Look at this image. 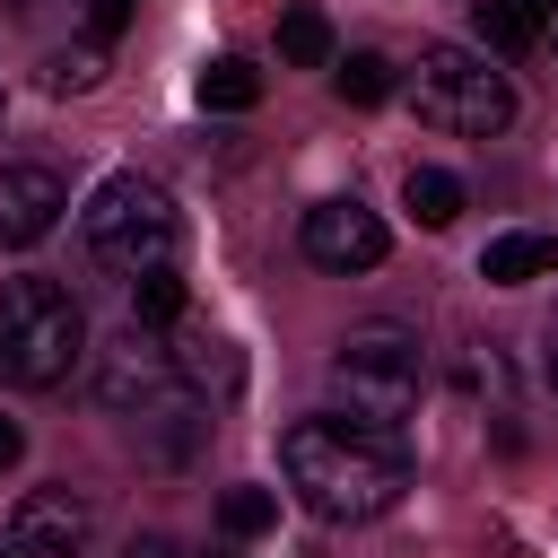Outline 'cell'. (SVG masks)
Wrapping results in <instances>:
<instances>
[{
  "mask_svg": "<svg viewBox=\"0 0 558 558\" xmlns=\"http://www.w3.org/2000/svg\"><path fill=\"white\" fill-rule=\"evenodd\" d=\"M78 235H87V262H96V270L148 279V270H174L183 218H174L166 183H148V174H105L96 201L78 209Z\"/></svg>",
  "mask_w": 558,
  "mask_h": 558,
  "instance_id": "cell-2",
  "label": "cell"
},
{
  "mask_svg": "<svg viewBox=\"0 0 558 558\" xmlns=\"http://www.w3.org/2000/svg\"><path fill=\"white\" fill-rule=\"evenodd\" d=\"M122 558H183V541H166V532H140Z\"/></svg>",
  "mask_w": 558,
  "mask_h": 558,
  "instance_id": "cell-22",
  "label": "cell"
},
{
  "mask_svg": "<svg viewBox=\"0 0 558 558\" xmlns=\"http://www.w3.org/2000/svg\"><path fill=\"white\" fill-rule=\"evenodd\" d=\"M462 392H497V401H506V357H497V349H471V357H462Z\"/></svg>",
  "mask_w": 558,
  "mask_h": 558,
  "instance_id": "cell-20",
  "label": "cell"
},
{
  "mask_svg": "<svg viewBox=\"0 0 558 558\" xmlns=\"http://www.w3.org/2000/svg\"><path fill=\"white\" fill-rule=\"evenodd\" d=\"M401 209H410L418 227H453V218H462V174H445V166H410V174H401Z\"/></svg>",
  "mask_w": 558,
  "mask_h": 558,
  "instance_id": "cell-12",
  "label": "cell"
},
{
  "mask_svg": "<svg viewBox=\"0 0 558 558\" xmlns=\"http://www.w3.org/2000/svg\"><path fill=\"white\" fill-rule=\"evenodd\" d=\"M174 366H183V392H235V375H244L218 331H183L174 340Z\"/></svg>",
  "mask_w": 558,
  "mask_h": 558,
  "instance_id": "cell-13",
  "label": "cell"
},
{
  "mask_svg": "<svg viewBox=\"0 0 558 558\" xmlns=\"http://www.w3.org/2000/svg\"><path fill=\"white\" fill-rule=\"evenodd\" d=\"M410 96H418V122H436L453 140H497L514 122L506 70H488V52H462V44H427L410 70Z\"/></svg>",
  "mask_w": 558,
  "mask_h": 558,
  "instance_id": "cell-5",
  "label": "cell"
},
{
  "mask_svg": "<svg viewBox=\"0 0 558 558\" xmlns=\"http://www.w3.org/2000/svg\"><path fill=\"white\" fill-rule=\"evenodd\" d=\"M131 9H140V0H87V35H96V44H113V35L131 26Z\"/></svg>",
  "mask_w": 558,
  "mask_h": 558,
  "instance_id": "cell-21",
  "label": "cell"
},
{
  "mask_svg": "<svg viewBox=\"0 0 558 558\" xmlns=\"http://www.w3.org/2000/svg\"><path fill=\"white\" fill-rule=\"evenodd\" d=\"M61 209H70V192H61L52 166H0V253L44 244L61 227Z\"/></svg>",
  "mask_w": 558,
  "mask_h": 558,
  "instance_id": "cell-9",
  "label": "cell"
},
{
  "mask_svg": "<svg viewBox=\"0 0 558 558\" xmlns=\"http://www.w3.org/2000/svg\"><path fill=\"white\" fill-rule=\"evenodd\" d=\"M201 105H209V113H244V105H262V70L235 61V52L209 61V70H201Z\"/></svg>",
  "mask_w": 558,
  "mask_h": 558,
  "instance_id": "cell-14",
  "label": "cell"
},
{
  "mask_svg": "<svg viewBox=\"0 0 558 558\" xmlns=\"http://www.w3.org/2000/svg\"><path fill=\"white\" fill-rule=\"evenodd\" d=\"M87 357V314L61 279H9L0 288V384L44 392Z\"/></svg>",
  "mask_w": 558,
  "mask_h": 558,
  "instance_id": "cell-4",
  "label": "cell"
},
{
  "mask_svg": "<svg viewBox=\"0 0 558 558\" xmlns=\"http://www.w3.org/2000/svg\"><path fill=\"white\" fill-rule=\"evenodd\" d=\"M384 253H392V235H384V218L357 192L305 209V262H323V270H375Z\"/></svg>",
  "mask_w": 558,
  "mask_h": 558,
  "instance_id": "cell-8",
  "label": "cell"
},
{
  "mask_svg": "<svg viewBox=\"0 0 558 558\" xmlns=\"http://www.w3.org/2000/svg\"><path fill=\"white\" fill-rule=\"evenodd\" d=\"M331 392L349 401L357 427L392 436V427L418 410V392H427V340H418L410 323H357V331L331 349Z\"/></svg>",
  "mask_w": 558,
  "mask_h": 558,
  "instance_id": "cell-3",
  "label": "cell"
},
{
  "mask_svg": "<svg viewBox=\"0 0 558 558\" xmlns=\"http://www.w3.org/2000/svg\"><path fill=\"white\" fill-rule=\"evenodd\" d=\"M218 523H227L235 541H253V532L279 523V497H270V488H227V497H218Z\"/></svg>",
  "mask_w": 558,
  "mask_h": 558,
  "instance_id": "cell-18",
  "label": "cell"
},
{
  "mask_svg": "<svg viewBox=\"0 0 558 558\" xmlns=\"http://www.w3.org/2000/svg\"><path fill=\"white\" fill-rule=\"evenodd\" d=\"M183 279L174 270H148V279H131V323H148V331H166V323H183Z\"/></svg>",
  "mask_w": 558,
  "mask_h": 558,
  "instance_id": "cell-16",
  "label": "cell"
},
{
  "mask_svg": "<svg viewBox=\"0 0 558 558\" xmlns=\"http://www.w3.org/2000/svg\"><path fill=\"white\" fill-rule=\"evenodd\" d=\"M541 366H549V384H558V314L541 323Z\"/></svg>",
  "mask_w": 558,
  "mask_h": 558,
  "instance_id": "cell-24",
  "label": "cell"
},
{
  "mask_svg": "<svg viewBox=\"0 0 558 558\" xmlns=\"http://www.w3.org/2000/svg\"><path fill=\"white\" fill-rule=\"evenodd\" d=\"M331 87H340V105H384V96H392V61H384V52H349V61L331 70Z\"/></svg>",
  "mask_w": 558,
  "mask_h": 558,
  "instance_id": "cell-17",
  "label": "cell"
},
{
  "mask_svg": "<svg viewBox=\"0 0 558 558\" xmlns=\"http://www.w3.org/2000/svg\"><path fill=\"white\" fill-rule=\"evenodd\" d=\"M96 541V506L78 488H26L17 514H9V558H87Z\"/></svg>",
  "mask_w": 558,
  "mask_h": 558,
  "instance_id": "cell-7",
  "label": "cell"
},
{
  "mask_svg": "<svg viewBox=\"0 0 558 558\" xmlns=\"http://www.w3.org/2000/svg\"><path fill=\"white\" fill-rule=\"evenodd\" d=\"M183 392V366H174V340L148 331V323H122L105 349H96V401L105 410H166Z\"/></svg>",
  "mask_w": 558,
  "mask_h": 558,
  "instance_id": "cell-6",
  "label": "cell"
},
{
  "mask_svg": "<svg viewBox=\"0 0 558 558\" xmlns=\"http://www.w3.org/2000/svg\"><path fill=\"white\" fill-rule=\"evenodd\" d=\"M549 270H558V235H541V227L488 235V253H480V279L488 288H523V279H549Z\"/></svg>",
  "mask_w": 558,
  "mask_h": 558,
  "instance_id": "cell-10",
  "label": "cell"
},
{
  "mask_svg": "<svg viewBox=\"0 0 558 558\" xmlns=\"http://www.w3.org/2000/svg\"><path fill=\"white\" fill-rule=\"evenodd\" d=\"M279 61L323 70V61H331V17H323V9H288V17H279Z\"/></svg>",
  "mask_w": 558,
  "mask_h": 558,
  "instance_id": "cell-15",
  "label": "cell"
},
{
  "mask_svg": "<svg viewBox=\"0 0 558 558\" xmlns=\"http://www.w3.org/2000/svg\"><path fill=\"white\" fill-rule=\"evenodd\" d=\"M26 9H35V0H0V17H26Z\"/></svg>",
  "mask_w": 558,
  "mask_h": 558,
  "instance_id": "cell-25",
  "label": "cell"
},
{
  "mask_svg": "<svg viewBox=\"0 0 558 558\" xmlns=\"http://www.w3.org/2000/svg\"><path fill=\"white\" fill-rule=\"evenodd\" d=\"M17 453H26V427H17V418H0V471H17Z\"/></svg>",
  "mask_w": 558,
  "mask_h": 558,
  "instance_id": "cell-23",
  "label": "cell"
},
{
  "mask_svg": "<svg viewBox=\"0 0 558 558\" xmlns=\"http://www.w3.org/2000/svg\"><path fill=\"white\" fill-rule=\"evenodd\" d=\"M549 17H558V0H471V26L488 52H532L549 35Z\"/></svg>",
  "mask_w": 558,
  "mask_h": 558,
  "instance_id": "cell-11",
  "label": "cell"
},
{
  "mask_svg": "<svg viewBox=\"0 0 558 558\" xmlns=\"http://www.w3.org/2000/svg\"><path fill=\"white\" fill-rule=\"evenodd\" d=\"M0 558H9V549H0Z\"/></svg>",
  "mask_w": 558,
  "mask_h": 558,
  "instance_id": "cell-26",
  "label": "cell"
},
{
  "mask_svg": "<svg viewBox=\"0 0 558 558\" xmlns=\"http://www.w3.org/2000/svg\"><path fill=\"white\" fill-rule=\"evenodd\" d=\"M96 78H105V52H96V44H78V52H52V61H44V87H52V96H87Z\"/></svg>",
  "mask_w": 558,
  "mask_h": 558,
  "instance_id": "cell-19",
  "label": "cell"
},
{
  "mask_svg": "<svg viewBox=\"0 0 558 558\" xmlns=\"http://www.w3.org/2000/svg\"><path fill=\"white\" fill-rule=\"evenodd\" d=\"M279 471L323 523H375L410 488V453L357 418H296L279 436Z\"/></svg>",
  "mask_w": 558,
  "mask_h": 558,
  "instance_id": "cell-1",
  "label": "cell"
}]
</instances>
